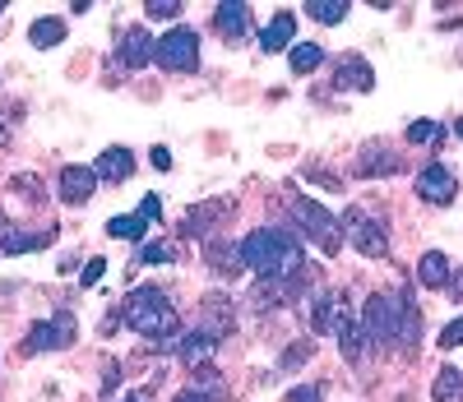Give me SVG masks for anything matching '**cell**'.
Instances as JSON below:
<instances>
[{
  "mask_svg": "<svg viewBox=\"0 0 463 402\" xmlns=\"http://www.w3.org/2000/svg\"><path fill=\"white\" fill-rule=\"evenodd\" d=\"M288 65H292V74H311V70L325 65V47H320V42H292Z\"/></svg>",
  "mask_w": 463,
  "mask_h": 402,
  "instance_id": "cell-24",
  "label": "cell"
},
{
  "mask_svg": "<svg viewBox=\"0 0 463 402\" xmlns=\"http://www.w3.org/2000/svg\"><path fill=\"white\" fill-rule=\"evenodd\" d=\"M361 176H385V171H398V157H390L385 148H367L361 153V163H357Z\"/></svg>",
  "mask_w": 463,
  "mask_h": 402,
  "instance_id": "cell-28",
  "label": "cell"
},
{
  "mask_svg": "<svg viewBox=\"0 0 463 402\" xmlns=\"http://www.w3.org/2000/svg\"><path fill=\"white\" fill-rule=\"evenodd\" d=\"M417 194L427 199V204H454V194H459V180L440 167V163H431V167H421L417 171Z\"/></svg>",
  "mask_w": 463,
  "mask_h": 402,
  "instance_id": "cell-8",
  "label": "cell"
},
{
  "mask_svg": "<svg viewBox=\"0 0 463 402\" xmlns=\"http://www.w3.org/2000/svg\"><path fill=\"white\" fill-rule=\"evenodd\" d=\"M431 398H436V402H463V370H454V366L440 370V375H436Z\"/></svg>",
  "mask_w": 463,
  "mask_h": 402,
  "instance_id": "cell-27",
  "label": "cell"
},
{
  "mask_svg": "<svg viewBox=\"0 0 463 402\" xmlns=\"http://www.w3.org/2000/svg\"><path fill=\"white\" fill-rule=\"evenodd\" d=\"M56 240V227L47 231H14V236H0V254H28V250H42Z\"/></svg>",
  "mask_w": 463,
  "mask_h": 402,
  "instance_id": "cell-20",
  "label": "cell"
},
{
  "mask_svg": "<svg viewBox=\"0 0 463 402\" xmlns=\"http://www.w3.org/2000/svg\"><path fill=\"white\" fill-rule=\"evenodd\" d=\"M204 259H209V269L213 273H241V250L236 246H228V240H209L204 246Z\"/></svg>",
  "mask_w": 463,
  "mask_h": 402,
  "instance_id": "cell-22",
  "label": "cell"
},
{
  "mask_svg": "<svg viewBox=\"0 0 463 402\" xmlns=\"http://www.w3.org/2000/svg\"><path fill=\"white\" fill-rule=\"evenodd\" d=\"M450 254H440V250H427L417 259V283L427 287V292H440V287H450Z\"/></svg>",
  "mask_w": 463,
  "mask_h": 402,
  "instance_id": "cell-13",
  "label": "cell"
},
{
  "mask_svg": "<svg viewBox=\"0 0 463 402\" xmlns=\"http://www.w3.org/2000/svg\"><path fill=\"white\" fill-rule=\"evenodd\" d=\"M0 14H5V0H0Z\"/></svg>",
  "mask_w": 463,
  "mask_h": 402,
  "instance_id": "cell-44",
  "label": "cell"
},
{
  "mask_svg": "<svg viewBox=\"0 0 463 402\" xmlns=\"http://www.w3.org/2000/svg\"><path fill=\"white\" fill-rule=\"evenodd\" d=\"M334 343H338V352H343L348 366H361V356H367V333H361V324H357L352 315H338Z\"/></svg>",
  "mask_w": 463,
  "mask_h": 402,
  "instance_id": "cell-12",
  "label": "cell"
},
{
  "mask_svg": "<svg viewBox=\"0 0 463 402\" xmlns=\"http://www.w3.org/2000/svg\"><path fill=\"white\" fill-rule=\"evenodd\" d=\"M10 194H24V199H33V204H42V180L24 171V176L10 180Z\"/></svg>",
  "mask_w": 463,
  "mask_h": 402,
  "instance_id": "cell-31",
  "label": "cell"
},
{
  "mask_svg": "<svg viewBox=\"0 0 463 402\" xmlns=\"http://www.w3.org/2000/svg\"><path fill=\"white\" fill-rule=\"evenodd\" d=\"M361 333L375 347H404V300L371 292V300L361 306Z\"/></svg>",
  "mask_w": 463,
  "mask_h": 402,
  "instance_id": "cell-3",
  "label": "cell"
},
{
  "mask_svg": "<svg viewBox=\"0 0 463 402\" xmlns=\"http://www.w3.org/2000/svg\"><path fill=\"white\" fill-rule=\"evenodd\" d=\"M153 167H158V171H172V153H167L163 144L153 148Z\"/></svg>",
  "mask_w": 463,
  "mask_h": 402,
  "instance_id": "cell-40",
  "label": "cell"
},
{
  "mask_svg": "<svg viewBox=\"0 0 463 402\" xmlns=\"http://www.w3.org/2000/svg\"><path fill=\"white\" fill-rule=\"evenodd\" d=\"M97 180H112V186H116V180H130L135 176V157H130V148H107L103 157H97Z\"/></svg>",
  "mask_w": 463,
  "mask_h": 402,
  "instance_id": "cell-18",
  "label": "cell"
},
{
  "mask_svg": "<svg viewBox=\"0 0 463 402\" xmlns=\"http://www.w3.org/2000/svg\"><path fill=\"white\" fill-rule=\"evenodd\" d=\"M176 402H199V398H190V393H181V398H176Z\"/></svg>",
  "mask_w": 463,
  "mask_h": 402,
  "instance_id": "cell-42",
  "label": "cell"
},
{
  "mask_svg": "<svg viewBox=\"0 0 463 402\" xmlns=\"http://www.w3.org/2000/svg\"><path fill=\"white\" fill-rule=\"evenodd\" d=\"M334 88H343V93H367V88H375V70H371L361 56H343V60L334 65Z\"/></svg>",
  "mask_w": 463,
  "mask_h": 402,
  "instance_id": "cell-9",
  "label": "cell"
},
{
  "mask_svg": "<svg viewBox=\"0 0 463 402\" xmlns=\"http://www.w3.org/2000/svg\"><path fill=\"white\" fill-rule=\"evenodd\" d=\"M459 139H463V120H459Z\"/></svg>",
  "mask_w": 463,
  "mask_h": 402,
  "instance_id": "cell-43",
  "label": "cell"
},
{
  "mask_svg": "<svg viewBox=\"0 0 463 402\" xmlns=\"http://www.w3.org/2000/svg\"><path fill=\"white\" fill-rule=\"evenodd\" d=\"M440 347H463V315L450 319V324L440 329Z\"/></svg>",
  "mask_w": 463,
  "mask_h": 402,
  "instance_id": "cell-36",
  "label": "cell"
},
{
  "mask_svg": "<svg viewBox=\"0 0 463 402\" xmlns=\"http://www.w3.org/2000/svg\"><path fill=\"white\" fill-rule=\"evenodd\" d=\"M153 60L163 70H176V74L199 70V33L195 28H172L163 42L153 47Z\"/></svg>",
  "mask_w": 463,
  "mask_h": 402,
  "instance_id": "cell-5",
  "label": "cell"
},
{
  "mask_svg": "<svg viewBox=\"0 0 463 402\" xmlns=\"http://www.w3.org/2000/svg\"><path fill=\"white\" fill-rule=\"evenodd\" d=\"M149 231V223H139V217H112L107 223V236H120V240H139Z\"/></svg>",
  "mask_w": 463,
  "mask_h": 402,
  "instance_id": "cell-30",
  "label": "cell"
},
{
  "mask_svg": "<svg viewBox=\"0 0 463 402\" xmlns=\"http://www.w3.org/2000/svg\"><path fill=\"white\" fill-rule=\"evenodd\" d=\"M204 310H209V329H204V333L223 338V333L232 329V300H228V296H204Z\"/></svg>",
  "mask_w": 463,
  "mask_h": 402,
  "instance_id": "cell-26",
  "label": "cell"
},
{
  "mask_svg": "<svg viewBox=\"0 0 463 402\" xmlns=\"http://www.w3.org/2000/svg\"><path fill=\"white\" fill-rule=\"evenodd\" d=\"M120 389V366H116V360H107V366H103V393L112 398Z\"/></svg>",
  "mask_w": 463,
  "mask_h": 402,
  "instance_id": "cell-39",
  "label": "cell"
},
{
  "mask_svg": "<svg viewBox=\"0 0 463 402\" xmlns=\"http://www.w3.org/2000/svg\"><path fill=\"white\" fill-rule=\"evenodd\" d=\"M338 315H343V310H338V300H334L329 292H320V296L311 300V329H315L320 338H329V333H334Z\"/></svg>",
  "mask_w": 463,
  "mask_h": 402,
  "instance_id": "cell-21",
  "label": "cell"
},
{
  "mask_svg": "<svg viewBox=\"0 0 463 402\" xmlns=\"http://www.w3.org/2000/svg\"><path fill=\"white\" fill-rule=\"evenodd\" d=\"M126 402H149V389H139V393H130Z\"/></svg>",
  "mask_w": 463,
  "mask_h": 402,
  "instance_id": "cell-41",
  "label": "cell"
},
{
  "mask_svg": "<svg viewBox=\"0 0 463 402\" xmlns=\"http://www.w3.org/2000/svg\"><path fill=\"white\" fill-rule=\"evenodd\" d=\"M172 259H176V250L167 246V240H149V246H139L135 264H172Z\"/></svg>",
  "mask_w": 463,
  "mask_h": 402,
  "instance_id": "cell-29",
  "label": "cell"
},
{
  "mask_svg": "<svg viewBox=\"0 0 463 402\" xmlns=\"http://www.w3.org/2000/svg\"><path fill=\"white\" fill-rule=\"evenodd\" d=\"M288 209H292V217L301 223V231L325 246V254H338V246H343V223H338L329 209H320L315 199H306V194H292Z\"/></svg>",
  "mask_w": 463,
  "mask_h": 402,
  "instance_id": "cell-4",
  "label": "cell"
},
{
  "mask_svg": "<svg viewBox=\"0 0 463 402\" xmlns=\"http://www.w3.org/2000/svg\"><path fill=\"white\" fill-rule=\"evenodd\" d=\"M120 319L139 338H176L181 333V315L163 287H135L126 296V306H120Z\"/></svg>",
  "mask_w": 463,
  "mask_h": 402,
  "instance_id": "cell-2",
  "label": "cell"
},
{
  "mask_svg": "<svg viewBox=\"0 0 463 402\" xmlns=\"http://www.w3.org/2000/svg\"><path fill=\"white\" fill-rule=\"evenodd\" d=\"M241 269H251L259 283H288V277H297L301 269H306V254H301V240L288 236V231H251L246 240H241Z\"/></svg>",
  "mask_w": 463,
  "mask_h": 402,
  "instance_id": "cell-1",
  "label": "cell"
},
{
  "mask_svg": "<svg viewBox=\"0 0 463 402\" xmlns=\"http://www.w3.org/2000/svg\"><path fill=\"white\" fill-rule=\"evenodd\" d=\"M213 28L223 37H246L251 33V5H241V0H228V5L213 10Z\"/></svg>",
  "mask_w": 463,
  "mask_h": 402,
  "instance_id": "cell-17",
  "label": "cell"
},
{
  "mask_svg": "<svg viewBox=\"0 0 463 402\" xmlns=\"http://www.w3.org/2000/svg\"><path fill=\"white\" fill-rule=\"evenodd\" d=\"M343 227H352V246H357V254H367V259H385V254H390V236H385V227H380L375 217H367L361 209H348V213H343Z\"/></svg>",
  "mask_w": 463,
  "mask_h": 402,
  "instance_id": "cell-6",
  "label": "cell"
},
{
  "mask_svg": "<svg viewBox=\"0 0 463 402\" xmlns=\"http://www.w3.org/2000/svg\"><path fill=\"white\" fill-rule=\"evenodd\" d=\"M288 402H325V389H320V384H297L288 393Z\"/></svg>",
  "mask_w": 463,
  "mask_h": 402,
  "instance_id": "cell-37",
  "label": "cell"
},
{
  "mask_svg": "<svg viewBox=\"0 0 463 402\" xmlns=\"http://www.w3.org/2000/svg\"><path fill=\"white\" fill-rule=\"evenodd\" d=\"M431 139H440L436 120H413V125H408V144H431Z\"/></svg>",
  "mask_w": 463,
  "mask_h": 402,
  "instance_id": "cell-32",
  "label": "cell"
},
{
  "mask_svg": "<svg viewBox=\"0 0 463 402\" xmlns=\"http://www.w3.org/2000/svg\"><path fill=\"white\" fill-rule=\"evenodd\" d=\"M311 352H315V343L288 347V352H283V370H297V366H306V360H311Z\"/></svg>",
  "mask_w": 463,
  "mask_h": 402,
  "instance_id": "cell-35",
  "label": "cell"
},
{
  "mask_svg": "<svg viewBox=\"0 0 463 402\" xmlns=\"http://www.w3.org/2000/svg\"><path fill=\"white\" fill-rule=\"evenodd\" d=\"M301 10H306V14L315 19V24H343L352 5H348V0H306Z\"/></svg>",
  "mask_w": 463,
  "mask_h": 402,
  "instance_id": "cell-25",
  "label": "cell"
},
{
  "mask_svg": "<svg viewBox=\"0 0 463 402\" xmlns=\"http://www.w3.org/2000/svg\"><path fill=\"white\" fill-rule=\"evenodd\" d=\"M28 37H33V47H60L66 42V19H56V14H47V19H37V24L28 28Z\"/></svg>",
  "mask_w": 463,
  "mask_h": 402,
  "instance_id": "cell-23",
  "label": "cell"
},
{
  "mask_svg": "<svg viewBox=\"0 0 463 402\" xmlns=\"http://www.w3.org/2000/svg\"><path fill=\"white\" fill-rule=\"evenodd\" d=\"M93 190H97V171L93 167H60V199L66 204H89L93 199Z\"/></svg>",
  "mask_w": 463,
  "mask_h": 402,
  "instance_id": "cell-10",
  "label": "cell"
},
{
  "mask_svg": "<svg viewBox=\"0 0 463 402\" xmlns=\"http://www.w3.org/2000/svg\"><path fill=\"white\" fill-rule=\"evenodd\" d=\"M213 352H218V338L204 333V329H199V333H186V338L176 343V356L186 360V366H195V370H199V366H209Z\"/></svg>",
  "mask_w": 463,
  "mask_h": 402,
  "instance_id": "cell-15",
  "label": "cell"
},
{
  "mask_svg": "<svg viewBox=\"0 0 463 402\" xmlns=\"http://www.w3.org/2000/svg\"><path fill=\"white\" fill-rule=\"evenodd\" d=\"M190 398H199V402H228V384H223V375L218 370H209V366H199L195 370V379H190V389H186Z\"/></svg>",
  "mask_w": 463,
  "mask_h": 402,
  "instance_id": "cell-19",
  "label": "cell"
},
{
  "mask_svg": "<svg viewBox=\"0 0 463 402\" xmlns=\"http://www.w3.org/2000/svg\"><path fill=\"white\" fill-rule=\"evenodd\" d=\"M292 33H297V14L292 10H278L274 19H269V28L259 33V51H283V47H292Z\"/></svg>",
  "mask_w": 463,
  "mask_h": 402,
  "instance_id": "cell-14",
  "label": "cell"
},
{
  "mask_svg": "<svg viewBox=\"0 0 463 402\" xmlns=\"http://www.w3.org/2000/svg\"><path fill=\"white\" fill-rule=\"evenodd\" d=\"M66 343H74V319H70V310H60L51 324H33L28 329V352H60Z\"/></svg>",
  "mask_w": 463,
  "mask_h": 402,
  "instance_id": "cell-7",
  "label": "cell"
},
{
  "mask_svg": "<svg viewBox=\"0 0 463 402\" xmlns=\"http://www.w3.org/2000/svg\"><path fill=\"white\" fill-rule=\"evenodd\" d=\"M232 204H223V199H209V204H195L186 209V217H181V231L186 236H209V223H218V217H228Z\"/></svg>",
  "mask_w": 463,
  "mask_h": 402,
  "instance_id": "cell-16",
  "label": "cell"
},
{
  "mask_svg": "<svg viewBox=\"0 0 463 402\" xmlns=\"http://www.w3.org/2000/svg\"><path fill=\"white\" fill-rule=\"evenodd\" d=\"M153 37H149V28H126V33H120V65H126V70H144L149 65V60H153Z\"/></svg>",
  "mask_w": 463,
  "mask_h": 402,
  "instance_id": "cell-11",
  "label": "cell"
},
{
  "mask_svg": "<svg viewBox=\"0 0 463 402\" xmlns=\"http://www.w3.org/2000/svg\"><path fill=\"white\" fill-rule=\"evenodd\" d=\"M103 273H107V259H89L79 277H84V287H93V283H103Z\"/></svg>",
  "mask_w": 463,
  "mask_h": 402,
  "instance_id": "cell-38",
  "label": "cell"
},
{
  "mask_svg": "<svg viewBox=\"0 0 463 402\" xmlns=\"http://www.w3.org/2000/svg\"><path fill=\"white\" fill-rule=\"evenodd\" d=\"M144 14H149V19H176V14H181V0H149Z\"/></svg>",
  "mask_w": 463,
  "mask_h": 402,
  "instance_id": "cell-34",
  "label": "cell"
},
{
  "mask_svg": "<svg viewBox=\"0 0 463 402\" xmlns=\"http://www.w3.org/2000/svg\"><path fill=\"white\" fill-rule=\"evenodd\" d=\"M139 223H158V217H163V199H158V194H144V199H139Z\"/></svg>",
  "mask_w": 463,
  "mask_h": 402,
  "instance_id": "cell-33",
  "label": "cell"
}]
</instances>
